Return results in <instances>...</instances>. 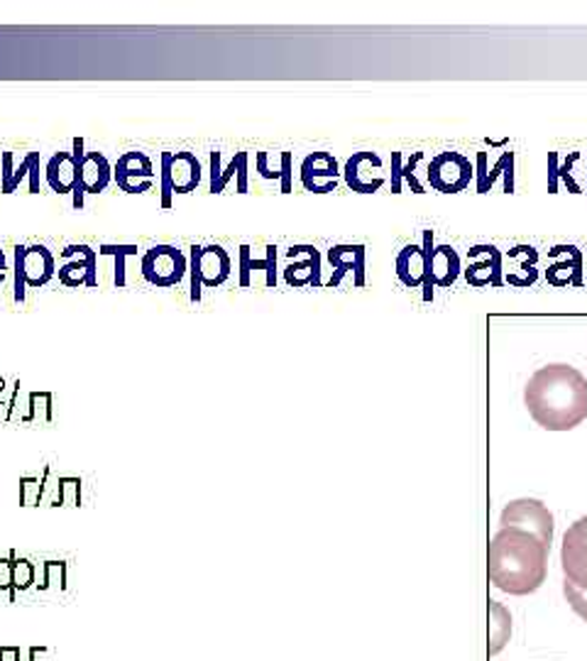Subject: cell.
<instances>
[{
    "label": "cell",
    "instance_id": "obj_6",
    "mask_svg": "<svg viewBox=\"0 0 587 661\" xmlns=\"http://www.w3.org/2000/svg\"><path fill=\"white\" fill-rule=\"evenodd\" d=\"M189 274V256L176 246L158 243L145 250L140 260V280L158 287V290H172L179 287Z\"/></svg>",
    "mask_w": 587,
    "mask_h": 661
},
{
    "label": "cell",
    "instance_id": "obj_35",
    "mask_svg": "<svg viewBox=\"0 0 587 661\" xmlns=\"http://www.w3.org/2000/svg\"><path fill=\"white\" fill-rule=\"evenodd\" d=\"M38 591H67V561L47 559L42 563V581L38 583Z\"/></svg>",
    "mask_w": 587,
    "mask_h": 661
},
{
    "label": "cell",
    "instance_id": "obj_26",
    "mask_svg": "<svg viewBox=\"0 0 587 661\" xmlns=\"http://www.w3.org/2000/svg\"><path fill=\"white\" fill-rule=\"evenodd\" d=\"M44 182L59 197L74 194V189L79 187V164L74 160V154H71V150H59L50 160H47Z\"/></svg>",
    "mask_w": 587,
    "mask_h": 661
},
{
    "label": "cell",
    "instance_id": "obj_19",
    "mask_svg": "<svg viewBox=\"0 0 587 661\" xmlns=\"http://www.w3.org/2000/svg\"><path fill=\"white\" fill-rule=\"evenodd\" d=\"M321 250L316 246H292L286 250V262H284V282L294 287V290H306V287H318L323 284L321 280Z\"/></svg>",
    "mask_w": 587,
    "mask_h": 661
},
{
    "label": "cell",
    "instance_id": "obj_29",
    "mask_svg": "<svg viewBox=\"0 0 587 661\" xmlns=\"http://www.w3.org/2000/svg\"><path fill=\"white\" fill-rule=\"evenodd\" d=\"M424 160V152H414L404 160L402 152H392V194H402L404 184L412 187L414 194H424V184L416 179V164Z\"/></svg>",
    "mask_w": 587,
    "mask_h": 661
},
{
    "label": "cell",
    "instance_id": "obj_32",
    "mask_svg": "<svg viewBox=\"0 0 587 661\" xmlns=\"http://www.w3.org/2000/svg\"><path fill=\"white\" fill-rule=\"evenodd\" d=\"M489 622H493V628H489V657H497L512 634L509 610L497 600H489Z\"/></svg>",
    "mask_w": 587,
    "mask_h": 661
},
{
    "label": "cell",
    "instance_id": "obj_28",
    "mask_svg": "<svg viewBox=\"0 0 587 661\" xmlns=\"http://www.w3.org/2000/svg\"><path fill=\"white\" fill-rule=\"evenodd\" d=\"M397 278L404 287L416 290L426 282V250L424 246H406L397 256Z\"/></svg>",
    "mask_w": 587,
    "mask_h": 661
},
{
    "label": "cell",
    "instance_id": "obj_1",
    "mask_svg": "<svg viewBox=\"0 0 587 661\" xmlns=\"http://www.w3.org/2000/svg\"><path fill=\"white\" fill-rule=\"evenodd\" d=\"M524 404L542 429L570 431L587 419V380L568 363H548L526 382Z\"/></svg>",
    "mask_w": 587,
    "mask_h": 661
},
{
    "label": "cell",
    "instance_id": "obj_14",
    "mask_svg": "<svg viewBox=\"0 0 587 661\" xmlns=\"http://www.w3.org/2000/svg\"><path fill=\"white\" fill-rule=\"evenodd\" d=\"M250 152H235L231 162L223 164V152H209V191L211 194H225L235 187V194H247L250 187Z\"/></svg>",
    "mask_w": 587,
    "mask_h": 661
},
{
    "label": "cell",
    "instance_id": "obj_36",
    "mask_svg": "<svg viewBox=\"0 0 587 661\" xmlns=\"http://www.w3.org/2000/svg\"><path fill=\"white\" fill-rule=\"evenodd\" d=\"M13 559V585L16 591H30L34 585V579H38V571H34V563L26 557H18L16 551H10L8 554Z\"/></svg>",
    "mask_w": 587,
    "mask_h": 661
},
{
    "label": "cell",
    "instance_id": "obj_9",
    "mask_svg": "<svg viewBox=\"0 0 587 661\" xmlns=\"http://www.w3.org/2000/svg\"><path fill=\"white\" fill-rule=\"evenodd\" d=\"M499 527H514L522 529V532H529L548 549L554 544V514H550L542 500H512L499 514Z\"/></svg>",
    "mask_w": 587,
    "mask_h": 661
},
{
    "label": "cell",
    "instance_id": "obj_5",
    "mask_svg": "<svg viewBox=\"0 0 587 661\" xmlns=\"http://www.w3.org/2000/svg\"><path fill=\"white\" fill-rule=\"evenodd\" d=\"M201 162L194 152L179 150V152H162L160 154V179H158V191H160V207L172 209L174 197L194 194L201 184Z\"/></svg>",
    "mask_w": 587,
    "mask_h": 661
},
{
    "label": "cell",
    "instance_id": "obj_13",
    "mask_svg": "<svg viewBox=\"0 0 587 661\" xmlns=\"http://www.w3.org/2000/svg\"><path fill=\"white\" fill-rule=\"evenodd\" d=\"M158 179L160 177L154 172V162L140 150L123 152L113 164V184L130 197L148 194L158 184Z\"/></svg>",
    "mask_w": 587,
    "mask_h": 661
},
{
    "label": "cell",
    "instance_id": "obj_10",
    "mask_svg": "<svg viewBox=\"0 0 587 661\" xmlns=\"http://www.w3.org/2000/svg\"><path fill=\"white\" fill-rule=\"evenodd\" d=\"M71 154L79 164V187L83 197H99L113 184V164L99 150H89L87 140H71Z\"/></svg>",
    "mask_w": 587,
    "mask_h": 661
},
{
    "label": "cell",
    "instance_id": "obj_22",
    "mask_svg": "<svg viewBox=\"0 0 587 661\" xmlns=\"http://www.w3.org/2000/svg\"><path fill=\"white\" fill-rule=\"evenodd\" d=\"M502 258L505 256L495 246H473L467 250V268L463 270L467 284L475 287V290L505 284Z\"/></svg>",
    "mask_w": 587,
    "mask_h": 661
},
{
    "label": "cell",
    "instance_id": "obj_16",
    "mask_svg": "<svg viewBox=\"0 0 587 661\" xmlns=\"http://www.w3.org/2000/svg\"><path fill=\"white\" fill-rule=\"evenodd\" d=\"M99 262L105 264L108 278H111L113 290H125L133 284V274H140V260L145 256L138 243H101Z\"/></svg>",
    "mask_w": 587,
    "mask_h": 661
},
{
    "label": "cell",
    "instance_id": "obj_24",
    "mask_svg": "<svg viewBox=\"0 0 587 661\" xmlns=\"http://www.w3.org/2000/svg\"><path fill=\"white\" fill-rule=\"evenodd\" d=\"M255 172L262 182L277 189L280 194H292L294 191V152H290V150L257 152L255 154Z\"/></svg>",
    "mask_w": 587,
    "mask_h": 661
},
{
    "label": "cell",
    "instance_id": "obj_43",
    "mask_svg": "<svg viewBox=\"0 0 587 661\" xmlns=\"http://www.w3.org/2000/svg\"><path fill=\"white\" fill-rule=\"evenodd\" d=\"M47 652V647H30V652H28V661H38L42 654Z\"/></svg>",
    "mask_w": 587,
    "mask_h": 661
},
{
    "label": "cell",
    "instance_id": "obj_18",
    "mask_svg": "<svg viewBox=\"0 0 587 661\" xmlns=\"http://www.w3.org/2000/svg\"><path fill=\"white\" fill-rule=\"evenodd\" d=\"M257 274H265V287L274 290L280 282V248L265 246L257 256L253 246H241L237 250V284L250 290Z\"/></svg>",
    "mask_w": 587,
    "mask_h": 661
},
{
    "label": "cell",
    "instance_id": "obj_25",
    "mask_svg": "<svg viewBox=\"0 0 587 661\" xmlns=\"http://www.w3.org/2000/svg\"><path fill=\"white\" fill-rule=\"evenodd\" d=\"M502 274H505V282L517 287V290H526V287H534L538 280V252L532 246H517L512 248L505 258H502Z\"/></svg>",
    "mask_w": 587,
    "mask_h": 661
},
{
    "label": "cell",
    "instance_id": "obj_4",
    "mask_svg": "<svg viewBox=\"0 0 587 661\" xmlns=\"http://www.w3.org/2000/svg\"><path fill=\"white\" fill-rule=\"evenodd\" d=\"M233 274V260L223 246H191L189 248V297L201 302L206 290H219Z\"/></svg>",
    "mask_w": 587,
    "mask_h": 661
},
{
    "label": "cell",
    "instance_id": "obj_34",
    "mask_svg": "<svg viewBox=\"0 0 587 661\" xmlns=\"http://www.w3.org/2000/svg\"><path fill=\"white\" fill-rule=\"evenodd\" d=\"M83 483L79 475H59L54 480V495L50 498V508H81Z\"/></svg>",
    "mask_w": 587,
    "mask_h": 661
},
{
    "label": "cell",
    "instance_id": "obj_3",
    "mask_svg": "<svg viewBox=\"0 0 587 661\" xmlns=\"http://www.w3.org/2000/svg\"><path fill=\"white\" fill-rule=\"evenodd\" d=\"M57 278L54 252L42 243L13 248V299L26 302L30 290H44Z\"/></svg>",
    "mask_w": 587,
    "mask_h": 661
},
{
    "label": "cell",
    "instance_id": "obj_38",
    "mask_svg": "<svg viewBox=\"0 0 587 661\" xmlns=\"http://www.w3.org/2000/svg\"><path fill=\"white\" fill-rule=\"evenodd\" d=\"M0 593H8L10 603H16L18 600V591L13 585V559L10 557L0 559Z\"/></svg>",
    "mask_w": 587,
    "mask_h": 661
},
{
    "label": "cell",
    "instance_id": "obj_2",
    "mask_svg": "<svg viewBox=\"0 0 587 661\" xmlns=\"http://www.w3.org/2000/svg\"><path fill=\"white\" fill-rule=\"evenodd\" d=\"M548 547L529 532L499 527L487 551L489 583L509 595H532L546 583Z\"/></svg>",
    "mask_w": 587,
    "mask_h": 661
},
{
    "label": "cell",
    "instance_id": "obj_8",
    "mask_svg": "<svg viewBox=\"0 0 587 661\" xmlns=\"http://www.w3.org/2000/svg\"><path fill=\"white\" fill-rule=\"evenodd\" d=\"M44 179V167L38 150L16 152L6 150L0 154V194H16L22 187L28 194H40Z\"/></svg>",
    "mask_w": 587,
    "mask_h": 661
},
{
    "label": "cell",
    "instance_id": "obj_31",
    "mask_svg": "<svg viewBox=\"0 0 587 661\" xmlns=\"http://www.w3.org/2000/svg\"><path fill=\"white\" fill-rule=\"evenodd\" d=\"M580 160L578 152H570L563 167H558V154L550 152L548 154V194H558L560 182L563 187H568L570 194H580V184L573 179V164Z\"/></svg>",
    "mask_w": 587,
    "mask_h": 661
},
{
    "label": "cell",
    "instance_id": "obj_30",
    "mask_svg": "<svg viewBox=\"0 0 587 661\" xmlns=\"http://www.w3.org/2000/svg\"><path fill=\"white\" fill-rule=\"evenodd\" d=\"M52 422H54V394L47 390L28 392L20 424H52Z\"/></svg>",
    "mask_w": 587,
    "mask_h": 661
},
{
    "label": "cell",
    "instance_id": "obj_21",
    "mask_svg": "<svg viewBox=\"0 0 587 661\" xmlns=\"http://www.w3.org/2000/svg\"><path fill=\"white\" fill-rule=\"evenodd\" d=\"M328 264H331V280L328 287L345 284L347 280L353 287H365V264H367V250L361 243H341L328 250Z\"/></svg>",
    "mask_w": 587,
    "mask_h": 661
},
{
    "label": "cell",
    "instance_id": "obj_27",
    "mask_svg": "<svg viewBox=\"0 0 587 661\" xmlns=\"http://www.w3.org/2000/svg\"><path fill=\"white\" fill-rule=\"evenodd\" d=\"M477 194H487L493 184L497 182L499 174H505V191L512 194L514 191V152H502V158L493 167V172L487 170V152H477Z\"/></svg>",
    "mask_w": 587,
    "mask_h": 661
},
{
    "label": "cell",
    "instance_id": "obj_20",
    "mask_svg": "<svg viewBox=\"0 0 587 661\" xmlns=\"http://www.w3.org/2000/svg\"><path fill=\"white\" fill-rule=\"evenodd\" d=\"M343 177V170L338 160L333 158L331 152L326 150H318V152H311L298 164V182L311 194H331L338 187Z\"/></svg>",
    "mask_w": 587,
    "mask_h": 661
},
{
    "label": "cell",
    "instance_id": "obj_15",
    "mask_svg": "<svg viewBox=\"0 0 587 661\" xmlns=\"http://www.w3.org/2000/svg\"><path fill=\"white\" fill-rule=\"evenodd\" d=\"M560 567L563 579L587 591V514L575 520L563 534Z\"/></svg>",
    "mask_w": 587,
    "mask_h": 661
},
{
    "label": "cell",
    "instance_id": "obj_37",
    "mask_svg": "<svg viewBox=\"0 0 587 661\" xmlns=\"http://www.w3.org/2000/svg\"><path fill=\"white\" fill-rule=\"evenodd\" d=\"M563 595H566V600L570 603L575 615H580L583 620H587V591H583V588L573 585L568 581H563Z\"/></svg>",
    "mask_w": 587,
    "mask_h": 661
},
{
    "label": "cell",
    "instance_id": "obj_40",
    "mask_svg": "<svg viewBox=\"0 0 587 661\" xmlns=\"http://www.w3.org/2000/svg\"><path fill=\"white\" fill-rule=\"evenodd\" d=\"M0 661H22V649L16 644L0 647Z\"/></svg>",
    "mask_w": 587,
    "mask_h": 661
},
{
    "label": "cell",
    "instance_id": "obj_7",
    "mask_svg": "<svg viewBox=\"0 0 587 661\" xmlns=\"http://www.w3.org/2000/svg\"><path fill=\"white\" fill-rule=\"evenodd\" d=\"M99 250L89 243L67 246L59 256L57 280L67 290H99L101 284Z\"/></svg>",
    "mask_w": 587,
    "mask_h": 661
},
{
    "label": "cell",
    "instance_id": "obj_11",
    "mask_svg": "<svg viewBox=\"0 0 587 661\" xmlns=\"http://www.w3.org/2000/svg\"><path fill=\"white\" fill-rule=\"evenodd\" d=\"M424 250H426V282H424V299H434V287H453L461 278V256L453 246H434V233H424Z\"/></svg>",
    "mask_w": 587,
    "mask_h": 661
},
{
    "label": "cell",
    "instance_id": "obj_39",
    "mask_svg": "<svg viewBox=\"0 0 587 661\" xmlns=\"http://www.w3.org/2000/svg\"><path fill=\"white\" fill-rule=\"evenodd\" d=\"M20 397H22V384H20V380H16L13 390H10V400L6 404V422L8 424H13V422L20 424Z\"/></svg>",
    "mask_w": 587,
    "mask_h": 661
},
{
    "label": "cell",
    "instance_id": "obj_42",
    "mask_svg": "<svg viewBox=\"0 0 587 661\" xmlns=\"http://www.w3.org/2000/svg\"><path fill=\"white\" fill-rule=\"evenodd\" d=\"M10 390H13V384H10V388H8V380H6V378H0V407L8 404V400H10Z\"/></svg>",
    "mask_w": 587,
    "mask_h": 661
},
{
    "label": "cell",
    "instance_id": "obj_23",
    "mask_svg": "<svg viewBox=\"0 0 587 661\" xmlns=\"http://www.w3.org/2000/svg\"><path fill=\"white\" fill-rule=\"evenodd\" d=\"M583 252L575 246H556L548 250V268H546V282L556 290H566V287H583Z\"/></svg>",
    "mask_w": 587,
    "mask_h": 661
},
{
    "label": "cell",
    "instance_id": "obj_17",
    "mask_svg": "<svg viewBox=\"0 0 587 661\" xmlns=\"http://www.w3.org/2000/svg\"><path fill=\"white\" fill-rule=\"evenodd\" d=\"M343 179L347 189L355 191V194H375L387 184L385 162L373 150L355 152L343 167Z\"/></svg>",
    "mask_w": 587,
    "mask_h": 661
},
{
    "label": "cell",
    "instance_id": "obj_12",
    "mask_svg": "<svg viewBox=\"0 0 587 661\" xmlns=\"http://www.w3.org/2000/svg\"><path fill=\"white\" fill-rule=\"evenodd\" d=\"M426 179L441 194H461L475 179V167L461 152H438L428 164Z\"/></svg>",
    "mask_w": 587,
    "mask_h": 661
},
{
    "label": "cell",
    "instance_id": "obj_41",
    "mask_svg": "<svg viewBox=\"0 0 587 661\" xmlns=\"http://www.w3.org/2000/svg\"><path fill=\"white\" fill-rule=\"evenodd\" d=\"M13 272L10 270V264H8V256H6V250L0 248V287H3L6 282H8V274Z\"/></svg>",
    "mask_w": 587,
    "mask_h": 661
},
{
    "label": "cell",
    "instance_id": "obj_33",
    "mask_svg": "<svg viewBox=\"0 0 587 661\" xmlns=\"http://www.w3.org/2000/svg\"><path fill=\"white\" fill-rule=\"evenodd\" d=\"M52 465L42 468V475H26L20 478V508H40L44 504L47 490H50Z\"/></svg>",
    "mask_w": 587,
    "mask_h": 661
}]
</instances>
